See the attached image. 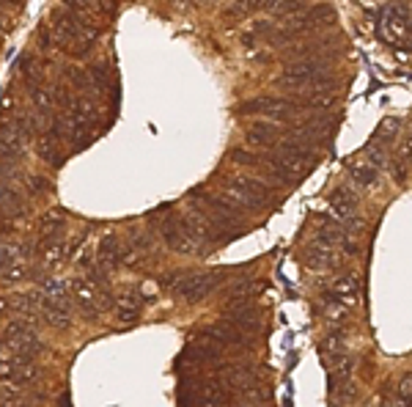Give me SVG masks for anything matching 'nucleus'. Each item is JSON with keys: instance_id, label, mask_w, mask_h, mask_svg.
I'll list each match as a JSON object with an SVG mask.
<instances>
[{"instance_id": "nucleus-3", "label": "nucleus", "mask_w": 412, "mask_h": 407, "mask_svg": "<svg viewBox=\"0 0 412 407\" xmlns=\"http://www.w3.org/2000/svg\"><path fill=\"white\" fill-rule=\"evenodd\" d=\"M327 80H330V72H327V66L321 64L319 58L291 64L277 77V83L286 86V89H321V86H327Z\"/></svg>"}, {"instance_id": "nucleus-25", "label": "nucleus", "mask_w": 412, "mask_h": 407, "mask_svg": "<svg viewBox=\"0 0 412 407\" xmlns=\"http://www.w3.org/2000/svg\"><path fill=\"white\" fill-rule=\"evenodd\" d=\"M319 350H321V355H324V361L333 366L338 358L346 355V339H344V333H330L319 344Z\"/></svg>"}, {"instance_id": "nucleus-4", "label": "nucleus", "mask_w": 412, "mask_h": 407, "mask_svg": "<svg viewBox=\"0 0 412 407\" xmlns=\"http://www.w3.org/2000/svg\"><path fill=\"white\" fill-rule=\"evenodd\" d=\"M379 36L393 47H402L410 42L412 36V17H410V8L407 3H396L390 6L382 17H379Z\"/></svg>"}, {"instance_id": "nucleus-24", "label": "nucleus", "mask_w": 412, "mask_h": 407, "mask_svg": "<svg viewBox=\"0 0 412 407\" xmlns=\"http://www.w3.org/2000/svg\"><path fill=\"white\" fill-rule=\"evenodd\" d=\"M349 177L358 187H376L379 171L374 165H368L366 160H355V163H349Z\"/></svg>"}, {"instance_id": "nucleus-27", "label": "nucleus", "mask_w": 412, "mask_h": 407, "mask_svg": "<svg viewBox=\"0 0 412 407\" xmlns=\"http://www.w3.org/2000/svg\"><path fill=\"white\" fill-rule=\"evenodd\" d=\"M36 154L42 157V160H47L52 168H58L61 165V151H58V140H52V138H39L36 140Z\"/></svg>"}, {"instance_id": "nucleus-11", "label": "nucleus", "mask_w": 412, "mask_h": 407, "mask_svg": "<svg viewBox=\"0 0 412 407\" xmlns=\"http://www.w3.org/2000/svg\"><path fill=\"white\" fill-rule=\"evenodd\" d=\"M96 259L105 270H113L119 265H132L135 262V251L132 248H124L116 237H105L99 242V251H96Z\"/></svg>"}, {"instance_id": "nucleus-7", "label": "nucleus", "mask_w": 412, "mask_h": 407, "mask_svg": "<svg viewBox=\"0 0 412 407\" xmlns=\"http://www.w3.org/2000/svg\"><path fill=\"white\" fill-rule=\"evenodd\" d=\"M192 198H198L201 204V212L215 223V228H236L242 223V215L236 212V207L226 201L223 195H212V193H206V190H198V193H192Z\"/></svg>"}, {"instance_id": "nucleus-30", "label": "nucleus", "mask_w": 412, "mask_h": 407, "mask_svg": "<svg viewBox=\"0 0 412 407\" xmlns=\"http://www.w3.org/2000/svg\"><path fill=\"white\" fill-rule=\"evenodd\" d=\"M385 160H388V154H385V146L382 143H376V140H368L366 146V163L368 165H374L376 171L385 165Z\"/></svg>"}, {"instance_id": "nucleus-39", "label": "nucleus", "mask_w": 412, "mask_h": 407, "mask_svg": "<svg viewBox=\"0 0 412 407\" xmlns=\"http://www.w3.org/2000/svg\"><path fill=\"white\" fill-rule=\"evenodd\" d=\"M280 3H283V0H256V6H259V8H267V11H275Z\"/></svg>"}, {"instance_id": "nucleus-32", "label": "nucleus", "mask_w": 412, "mask_h": 407, "mask_svg": "<svg viewBox=\"0 0 412 407\" xmlns=\"http://www.w3.org/2000/svg\"><path fill=\"white\" fill-rule=\"evenodd\" d=\"M63 75L69 77V83H72L75 89H80V91H93V89H91V80H89V72H86V69H80V66H72V69H66Z\"/></svg>"}, {"instance_id": "nucleus-10", "label": "nucleus", "mask_w": 412, "mask_h": 407, "mask_svg": "<svg viewBox=\"0 0 412 407\" xmlns=\"http://www.w3.org/2000/svg\"><path fill=\"white\" fill-rule=\"evenodd\" d=\"M39 374H42V369L33 361H25V358H17V355L0 358V380L8 383V385L31 388L39 380Z\"/></svg>"}, {"instance_id": "nucleus-17", "label": "nucleus", "mask_w": 412, "mask_h": 407, "mask_svg": "<svg viewBox=\"0 0 412 407\" xmlns=\"http://www.w3.org/2000/svg\"><path fill=\"white\" fill-rule=\"evenodd\" d=\"M22 259H25V251H20V245H0V275L8 281L22 278L25 275Z\"/></svg>"}, {"instance_id": "nucleus-37", "label": "nucleus", "mask_w": 412, "mask_h": 407, "mask_svg": "<svg viewBox=\"0 0 412 407\" xmlns=\"http://www.w3.org/2000/svg\"><path fill=\"white\" fill-rule=\"evenodd\" d=\"M399 397L407 399V402L412 399V374H404V377H402V383H399Z\"/></svg>"}, {"instance_id": "nucleus-41", "label": "nucleus", "mask_w": 412, "mask_h": 407, "mask_svg": "<svg viewBox=\"0 0 412 407\" xmlns=\"http://www.w3.org/2000/svg\"><path fill=\"white\" fill-rule=\"evenodd\" d=\"M190 3H192V6H201V3H204V0H190Z\"/></svg>"}, {"instance_id": "nucleus-15", "label": "nucleus", "mask_w": 412, "mask_h": 407, "mask_svg": "<svg viewBox=\"0 0 412 407\" xmlns=\"http://www.w3.org/2000/svg\"><path fill=\"white\" fill-rule=\"evenodd\" d=\"M201 336H206V339L215 341L220 350H226V347L245 344V336H247V333H242L239 327L231 325L229 319H223V322H215V325H209L206 330H201Z\"/></svg>"}, {"instance_id": "nucleus-18", "label": "nucleus", "mask_w": 412, "mask_h": 407, "mask_svg": "<svg viewBox=\"0 0 412 407\" xmlns=\"http://www.w3.org/2000/svg\"><path fill=\"white\" fill-rule=\"evenodd\" d=\"M220 380L229 385V388H236V391H247L256 385V371L250 366H242V363H234V366H223L220 369Z\"/></svg>"}, {"instance_id": "nucleus-23", "label": "nucleus", "mask_w": 412, "mask_h": 407, "mask_svg": "<svg viewBox=\"0 0 412 407\" xmlns=\"http://www.w3.org/2000/svg\"><path fill=\"white\" fill-rule=\"evenodd\" d=\"M305 262H308L311 270L333 267V265H335V248H333V245H324V242H314V245H308V251H305Z\"/></svg>"}, {"instance_id": "nucleus-16", "label": "nucleus", "mask_w": 412, "mask_h": 407, "mask_svg": "<svg viewBox=\"0 0 412 407\" xmlns=\"http://www.w3.org/2000/svg\"><path fill=\"white\" fill-rule=\"evenodd\" d=\"M113 306H116V317L121 319V322H132V319L140 317V311H143V306H146V295L137 292V289H124V292L113 300Z\"/></svg>"}, {"instance_id": "nucleus-26", "label": "nucleus", "mask_w": 412, "mask_h": 407, "mask_svg": "<svg viewBox=\"0 0 412 407\" xmlns=\"http://www.w3.org/2000/svg\"><path fill=\"white\" fill-rule=\"evenodd\" d=\"M399 130H402V121L396 119V116H385L382 121H379V127H376V133H374V140L376 143H390L393 138L399 135Z\"/></svg>"}, {"instance_id": "nucleus-28", "label": "nucleus", "mask_w": 412, "mask_h": 407, "mask_svg": "<svg viewBox=\"0 0 412 407\" xmlns=\"http://www.w3.org/2000/svg\"><path fill=\"white\" fill-rule=\"evenodd\" d=\"M89 72V80H91V89L93 91H107L110 89V72L105 64H93L86 69Z\"/></svg>"}, {"instance_id": "nucleus-5", "label": "nucleus", "mask_w": 412, "mask_h": 407, "mask_svg": "<svg viewBox=\"0 0 412 407\" xmlns=\"http://www.w3.org/2000/svg\"><path fill=\"white\" fill-rule=\"evenodd\" d=\"M245 116H264L270 121H280V119H294L300 116L305 108L291 102V99H280V96H256V99H247L242 102L239 108Z\"/></svg>"}, {"instance_id": "nucleus-13", "label": "nucleus", "mask_w": 412, "mask_h": 407, "mask_svg": "<svg viewBox=\"0 0 412 407\" xmlns=\"http://www.w3.org/2000/svg\"><path fill=\"white\" fill-rule=\"evenodd\" d=\"M226 319H229L234 327H239L242 333H256L261 327V314L256 306H250L247 300H239V303H231L229 311H226Z\"/></svg>"}, {"instance_id": "nucleus-42", "label": "nucleus", "mask_w": 412, "mask_h": 407, "mask_svg": "<svg viewBox=\"0 0 412 407\" xmlns=\"http://www.w3.org/2000/svg\"><path fill=\"white\" fill-rule=\"evenodd\" d=\"M407 407H412V399H410V402H407Z\"/></svg>"}, {"instance_id": "nucleus-38", "label": "nucleus", "mask_w": 412, "mask_h": 407, "mask_svg": "<svg viewBox=\"0 0 412 407\" xmlns=\"http://www.w3.org/2000/svg\"><path fill=\"white\" fill-rule=\"evenodd\" d=\"M399 157H402V160H410L412 163V133L404 138V143H402V149H399Z\"/></svg>"}, {"instance_id": "nucleus-1", "label": "nucleus", "mask_w": 412, "mask_h": 407, "mask_svg": "<svg viewBox=\"0 0 412 407\" xmlns=\"http://www.w3.org/2000/svg\"><path fill=\"white\" fill-rule=\"evenodd\" d=\"M0 341H3V347H8L11 355L25 358V361H33V358L45 350V341L39 339L33 322H31V319H22V317H17L14 322L6 325Z\"/></svg>"}, {"instance_id": "nucleus-14", "label": "nucleus", "mask_w": 412, "mask_h": 407, "mask_svg": "<svg viewBox=\"0 0 412 407\" xmlns=\"http://www.w3.org/2000/svg\"><path fill=\"white\" fill-rule=\"evenodd\" d=\"M355 212H358V195L349 187H335L330 193V218H335L338 223H346Z\"/></svg>"}, {"instance_id": "nucleus-12", "label": "nucleus", "mask_w": 412, "mask_h": 407, "mask_svg": "<svg viewBox=\"0 0 412 407\" xmlns=\"http://www.w3.org/2000/svg\"><path fill=\"white\" fill-rule=\"evenodd\" d=\"M280 135H283V127L277 121H270V119H256L247 127V143L259 146V149H275Z\"/></svg>"}, {"instance_id": "nucleus-6", "label": "nucleus", "mask_w": 412, "mask_h": 407, "mask_svg": "<svg viewBox=\"0 0 412 407\" xmlns=\"http://www.w3.org/2000/svg\"><path fill=\"white\" fill-rule=\"evenodd\" d=\"M223 198L231 201L234 207H250V209H259L261 204H267L270 193H267V187H264L261 182L236 177V179L223 182Z\"/></svg>"}, {"instance_id": "nucleus-8", "label": "nucleus", "mask_w": 412, "mask_h": 407, "mask_svg": "<svg viewBox=\"0 0 412 407\" xmlns=\"http://www.w3.org/2000/svg\"><path fill=\"white\" fill-rule=\"evenodd\" d=\"M72 300H75V306L83 311L86 319H96L105 309L113 306L110 292L99 289L91 281H75V283H72Z\"/></svg>"}, {"instance_id": "nucleus-21", "label": "nucleus", "mask_w": 412, "mask_h": 407, "mask_svg": "<svg viewBox=\"0 0 412 407\" xmlns=\"http://www.w3.org/2000/svg\"><path fill=\"white\" fill-rule=\"evenodd\" d=\"M63 231H66V218H63V212H58V209L47 212L45 218H42V223H39V234H42V242H45V245L58 242V239L63 237Z\"/></svg>"}, {"instance_id": "nucleus-19", "label": "nucleus", "mask_w": 412, "mask_h": 407, "mask_svg": "<svg viewBox=\"0 0 412 407\" xmlns=\"http://www.w3.org/2000/svg\"><path fill=\"white\" fill-rule=\"evenodd\" d=\"M330 295H333V297H338L344 306L355 309V306H358V300H360V281H358L355 275H341V278L333 283Z\"/></svg>"}, {"instance_id": "nucleus-2", "label": "nucleus", "mask_w": 412, "mask_h": 407, "mask_svg": "<svg viewBox=\"0 0 412 407\" xmlns=\"http://www.w3.org/2000/svg\"><path fill=\"white\" fill-rule=\"evenodd\" d=\"M220 272H198V275H162V286H168L174 295L184 297L187 303H198L209 297L220 286Z\"/></svg>"}, {"instance_id": "nucleus-34", "label": "nucleus", "mask_w": 412, "mask_h": 407, "mask_svg": "<svg viewBox=\"0 0 412 407\" xmlns=\"http://www.w3.org/2000/svg\"><path fill=\"white\" fill-rule=\"evenodd\" d=\"M99 6V0H63V8H69V11H77V14H91L93 8Z\"/></svg>"}, {"instance_id": "nucleus-20", "label": "nucleus", "mask_w": 412, "mask_h": 407, "mask_svg": "<svg viewBox=\"0 0 412 407\" xmlns=\"http://www.w3.org/2000/svg\"><path fill=\"white\" fill-rule=\"evenodd\" d=\"M314 234H316V242H324V245L344 242V226L335 218H330V215H319L314 221Z\"/></svg>"}, {"instance_id": "nucleus-33", "label": "nucleus", "mask_w": 412, "mask_h": 407, "mask_svg": "<svg viewBox=\"0 0 412 407\" xmlns=\"http://www.w3.org/2000/svg\"><path fill=\"white\" fill-rule=\"evenodd\" d=\"M275 11H277V17L291 20V17H297V14H303V11H305V0H283Z\"/></svg>"}, {"instance_id": "nucleus-35", "label": "nucleus", "mask_w": 412, "mask_h": 407, "mask_svg": "<svg viewBox=\"0 0 412 407\" xmlns=\"http://www.w3.org/2000/svg\"><path fill=\"white\" fill-rule=\"evenodd\" d=\"M25 187H28L31 195H47V193L52 190L49 179H45V177H31V179L25 182Z\"/></svg>"}, {"instance_id": "nucleus-9", "label": "nucleus", "mask_w": 412, "mask_h": 407, "mask_svg": "<svg viewBox=\"0 0 412 407\" xmlns=\"http://www.w3.org/2000/svg\"><path fill=\"white\" fill-rule=\"evenodd\" d=\"M160 237H162V242L171 248V251H176V253H182V256H195V253H201V242L187 231V226L182 223V218H168V221H162L160 223Z\"/></svg>"}, {"instance_id": "nucleus-22", "label": "nucleus", "mask_w": 412, "mask_h": 407, "mask_svg": "<svg viewBox=\"0 0 412 407\" xmlns=\"http://www.w3.org/2000/svg\"><path fill=\"white\" fill-rule=\"evenodd\" d=\"M25 146H28L25 138L11 133V130L0 121V157H3V160H17V157H22V154H25Z\"/></svg>"}, {"instance_id": "nucleus-36", "label": "nucleus", "mask_w": 412, "mask_h": 407, "mask_svg": "<svg viewBox=\"0 0 412 407\" xmlns=\"http://www.w3.org/2000/svg\"><path fill=\"white\" fill-rule=\"evenodd\" d=\"M305 102H308L311 108H330V105L335 102V96H333V94H327V91L316 89L314 94H308V96H305Z\"/></svg>"}, {"instance_id": "nucleus-40", "label": "nucleus", "mask_w": 412, "mask_h": 407, "mask_svg": "<svg viewBox=\"0 0 412 407\" xmlns=\"http://www.w3.org/2000/svg\"><path fill=\"white\" fill-rule=\"evenodd\" d=\"M58 407H72V402H69V394H61V399H58Z\"/></svg>"}, {"instance_id": "nucleus-31", "label": "nucleus", "mask_w": 412, "mask_h": 407, "mask_svg": "<svg viewBox=\"0 0 412 407\" xmlns=\"http://www.w3.org/2000/svg\"><path fill=\"white\" fill-rule=\"evenodd\" d=\"M305 17H308L311 28H316V25H321V22H330V20L335 17V11H333L330 6H324V3H319V6H314L311 11H305Z\"/></svg>"}, {"instance_id": "nucleus-29", "label": "nucleus", "mask_w": 412, "mask_h": 407, "mask_svg": "<svg viewBox=\"0 0 412 407\" xmlns=\"http://www.w3.org/2000/svg\"><path fill=\"white\" fill-rule=\"evenodd\" d=\"M229 160L234 165H242V168H261V165H264V157H256V154L247 151V149H234L229 154Z\"/></svg>"}]
</instances>
